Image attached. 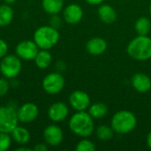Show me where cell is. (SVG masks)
I'll list each match as a JSON object with an SVG mask.
<instances>
[{"instance_id":"obj_18","label":"cell","mask_w":151,"mask_h":151,"mask_svg":"<svg viewBox=\"0 0 151 151\" xmlns=\"http://www.w3.org/2000/svg\"><path fill=\"white\" fill-rule=\"evenodd\" d=\"M35 65L40 69H46L50 66L52 61V56L48 51V50H39L35 58Z\"/></svg>"},{"instance_id":"obj_12","label":"cell","mask_w":151,"mask_h":151,"mask_svg":"<svg viewBox=\"0 0 151 151\" xmlns=\"http://www.w3.org/2000/svg\"><path fill=\"white\" fill-rule=\"evenodd\" d=\"M69 114L68 106L63 102L52 104L48 110V116L53 122H61L65 120Z\"/></svg>"},{"instance_id":"obj_19","label":"cell","mask_w":151,"mask_h":151,"mask_svg":"<svg viewBox=\"0 0 151 151\" xmlns=\"http://www.w3.org/2000/svg\"><path fill=\"white\" fill-rule=\"evenodd\" d=\"M108 106L103 103H95L88 108V113L94 119H100L104 118L108 113Z\"/></svg>"},{"instance_id":"obj_29","label":"cell","mask_w":151,"mask_h":151,"mask_svg":"<svg viewBox=\"0 0 151 151\" xmlns=\"http://www.w3.org/2000/svg\"><path fill=\"white\" fill-rule=\"evenodd\" d=\"M33 150L36 151H46L48 150V148H47V146H46L45 144L39 143V144H37V145H35V146L34 147Z\"/></svg>"},{"instance_id":"obj_16","label":"cell","mask_w":151,"mask_h":151,"mask_svg":"<svg viewBox=\"0 0 151 151\" xmlns=\"http://www.w3.org/2000/svg\"><path fill=\"white\" fill-rule=\"evenodd\" d=\"M99 19L105 24H112L116 21L118 14L116 10L110 4H102L99 6L98 11Z\"/></svg>"},{"instance_id":"obj_3","label":"cell","mask_w":151,"mask_h":151,"mask_svg":"<svg viewBox=\"0 0 151 151\" xmlns=\"http://www.w3.org/2000/svg\"><path fill=\"white\" fill-rule=\"evenodd\" d=\"M137 126L136 116L127 110L116 112L111 119V127L119 134H127L135 129Z\"/></svg>"},{"instance_id":"obj_33","label":"cell","mask_w":151,"mask_h":151,"mask_svg":"<svg viewBox=\"0 0 151 151\" xmlns=\"http://www.w3.org/2000/svg\"><path fill=\"white\" fill-rule=\"evenodd\" d=\"M7 4H13L16 0H4Z\"/></svg>"},{"instance_id":"obj_15","label":"cell","mask_w":151,"mask_h":151,"mask_svg":"<svg viewBox=\"0 0 151 151\" xmlns=\"http://www.w3.org/2000/svg\"><path fill=\"white\" fill-rule=\"evenodd\" d=\"M131 83L133 88L140 93H146L151 89V79L150 76L143 73H137L134 74Z\"/></svg>"},{"instance_id":"obj_20","label":"cell","mask_w":151,"mask_h":151,"mask_svg":"<svg viewBox=\"0 0 151 151\" xmlns=\"http://www.w3.org/2000/svg\"><path fill=\"white\" fill-rule=\"evenodd\" d=\"M43 10L51 15L58 14L61 12L64 6V0H42Z\"/></svg>"},{"instance_id":"obj_24","label":"cell","mask_w":151,"mask_h":151,"mask_svg":"<svg viewBox=\"0 0 151 151\" xmlns=\"http://www.w3.org/2000/svg\"><path fill=\"white\" fill-rule=\"evenodd\" d=\"M96 149V148L94 142L86 138L80 141L75 148L76 151H95Z\"/></svg>"},{"instance_id":"obj_11","label":"cell","mask_w":151,"mask_h":151,"mask_svg":"<svg viewBox=\"0 0 151 151\" xmlns=\"http://www.w3.org/2000/svg\"><path fill=\"white\" fill-rule=\"evenodd\" d=\"M19 121L22 123H31L38 116V107L33 103H26L17 111Z\"/></svg>"},{"instance_id":"obj_26","label":"cell","mask_w":151,"mask_h":151,"mask_svg":"<svg viewBox=\"0 0 151 151\" xmlns=\"http://www.w3.org/2000/svg\"><path fill=\"white\" fill-rule=\"evenodd\" d=\"M9 82L4 78H0V97L6 95L9 90Z\"/></svg>"},{"instance_id":"obj_27","label":"cell","mask_w":151,"mask_h":151,"mask_svg":"<svg viewBox=\"0 0 151 151\" xmlns=\"http://www.w3.org/2000/svg\"><path fill=\"white\" fill-rule=\"evenodd\" d=\"M8 51V45L6 42L0 38V58H3Z\"/></svg>"},{"instance_id":"obj_2","label":"cell","mask_w":151,"mask_h":151,"mask_svg":"<svg viewBox=\"0 0 151 151\" xmlns=\"http://www.w3.org/2000/svg\"><path fill=\"white\" fill-rule=\"evenodd\" d=\"M127 52L130 58L137 61L151 58V38L148 35H138L127 45Z\"/></svg>"},{"instance_id":"obj_5","label":"cell","mask_w":151,"mask_h":151,"mask_svg":"<svg viewBox=\"0 0 151 151\" xmlns=\"http://www.w3.org/2000/svg\"><path fill=\"white\" fill-rule=\"evenodd\" d=\"M19 118L17 111L11 106L0 107V132L11 134L18 126Z\"/></svg>"},{"instance_id":"obj_13","label":"cell","mask_w":151,"mask_h":151,"mask_svg":"<svg viewBox=\"0 0 151 151\" xmlns=\"http://www.w3.org/2000/svg\"><path fill=\"white\" fill-rule=\"evenodd\" d=\"M64 19L70 25L78 24L83 18V10L77 4H71L64 9Z\"/></svg>"},{"instance_id":"obj_21","label":"cell","mask_w":151,"mask_h":151,"mask_svg":"<svg viewBox=\"0 0 151 151\" xmlns=\"http://www.w3.org/2000/svg\"><path fill=\"white\" fill-rule=\"evenodd\" d=\"M134 29L138 35H148L151 30V21L148 17H140L134 23Z\"/></svg>"},{"instance_id":"obj_14","label":"cell","mask_w":151,"mask_h":151,"mask_svg":"<svg viewBox=\"0 0 151 151\" xmlns=\"http://www.w3.org/2000/svg\"><path fill=\"white\" fill-rule=\"evenodd\" d=\"M107 42L102 37H93L86 43V50L88 54L93 56H99L107 50Z\"/></svg>"},{"instance_id":"obj_34","label":"cell","mask_w":151,"mask_h":151,"mask_svg":"<svg viewBox=\"0 0 151 151\" xmlns=\"http://www.w3.org/2000/svg\"><path fill=\"white\" fill-rule=\"evenodd\" d=\"M149 11H150V17H151V3H150V8H149Z\"/></svg>"},{"instance_id":"obj_10","label":"cell","mask_w":151,"mask_h":151,"mask_svg":"<svg viewBox=\"0 0 151 151\" xmlns=\"http://www.w3.org/2000/svg\"><path fill=\"white\" fill-rule=\"evenodd\" d=\"M43 136L46 143L51 147L58 146L64 139L62 129L57 125L48 126L43 132Z\"/></svg>"},{"instance_id":"obj_25","label":"cell","mask_w":151,"mask_h":151,"mask_svg":"<svg viewBox=\"0 0 151 151\" xmlns=\"http://www.w3.org/2000/svg\"><path fill=\"white\" fill-rule=\"evenodd\" d=\"M12 142V136L9 135L7 133H1L0 132V151L7 150Z\"/></svg>"},{"instance_id":"obj_30","label":"cell","mask_w":151,"mask_h":151,"mask_svg":"<svg viewBox=\"0 0 151 151\" xmlns=\"http://www.w3.org/2000/svg\"><path fill=\"white\" fill-rule=\"evenodd\" d=\"M88 4H91V5H98V4H101L104 0H85Z\"/></svg>"},{"instance_id":"obj_17","label":"cell","mask_w":151,"mask_h":151,"mask_svg":"<svg viewBox=\"0 0 151 151\" xmlns=\"http://www.w3.org/2000/svg\"><path fill=\"white\" fill-rule=\"evenodd\" d=\"M12 134V138L19 144H22L25 145L27 142H29L30 141V133L28 132V130L23 127H16L12 132L11 133Z\"/></svg>"},{"instance_id":"obj_32","label":"cell","mask_w":151,"mask_h":151,"mask_svg":"<svg viewBox=\"0 0 151 151\" xmlns=\"http://www.w3.org/2000/svg\"><path fill=\"white\" fill-rule=\"evenodd\" d=\"M33 150L32 149H29V148H19L17 149L16 151H31Z\"/></svg>"},{"instance_id":"obj_9","label":"cell","mask_w":151,"mask_h":151,"mask_svg":"<svg viewBox=\"0 0 151 151\" xmlns=\"http://www.w3.org/2000/svg\"><path fill=\"white\" fill-rule=\"evenodd\" d=\"M34 41H22L16 46V54L20 59L33 60L39 51Z\"/></svg>"},{"instance_id":"obj_23","label":"cell","mask_w":151,"mask_h":151,"mask_svg":"<svg viewBox=\"0 0 151 151\" xmlns=\"http://www.w3.org/2000/svg\"><path fill=\"white\" fill-rule=\"evenodd\" d=\"M114 131L112 129L111 127H108V126H100L96 128V137L100 140V141H110L112 139L113 135H114Z\"/></svg>"},{"instance_id":"obj_28","label":"cell","mask_w":151,"mask_h":151,"mask_svg":"<svg viewBox=\"0 0 151 151\" xmlns=\"http://www.w3.org/2000/svg\"><path fill=\"white\" fill-rule=\"evenodd\" d=\"M50 24H51L50 26H52L53 27H55V28H57V29H58V27H60L61 20H60L59 17L57 16V14H55V15L51 18V19H50Z\"/></svg>"},{"instance_id":"obj_7","label":"cell","mask_w":151,"mask_h":151,"mask_svg":"<svg viewBox=\"0 0 151 151\" xmlns=\"http://www.w3.org/2000/svg\"><path fill=\"white\" fill-rule=\"evenodd\" d=\"M65 87V78L59 73H50L47 74L42 81L44 91L50 95L60 93Z\"/></svg>"},{"instance_id":"obj_22","label":"cell","mask_w":151,"mask_h":151,"mask_svg":"<svg viewBox=\"0 0 151 151\" xmlns=\"http://www.w3.org/2000/svg\"><path fill=\"white\" fill-rule=\"evenodd\" d=\"M13 19V11L7 4L0 5V27L8 26Z\"/></svg>"},{"instance_id":"obj_1","label":"cell","mask_w":151,"mask_h":151,"mask_svg":"<svg viewBox=\"0 0 151 151\" xmlns=\"http://www.w3.org/2000/svg\"><path fill=\"white\" fill-rule=\"evenodd\" d=\"M69 128L76 135L87 138L90 136L95 130L94 119L88 112L77 111L69 120Z\"/></svg>"},{"instance_id":"obj_31","label":"cell","mask_w":151,"mask_h":151,"mask_svg":"<svg viewBox=\"0 0 151 151\" xmlns=\"http://www.w3.org/2000/svg\"><path fill=\"white\" fill-rule=\"evenodd\" d=\"M147 145L151 150V131L149 133V134L147 136Z\"/></svg>"},{"instance_id":"obj_4","label":"cell","mask_w":151,"mask_h":151,"mask_svg":"<svg viewBox=\"0 0 151 151\" xmlns=\"http://www.w3.org/2000/svg\"><path fill=\"white\" fill-rule=\"evenodd\" d=\"M59 40V33L52 26H42L36 29L34 34V42L41 50H50Z\"/></svg>"},{"instance_id":"obj_6","label":"cell","mask_w":151,"mask_h":151,"mask_svg":"<svg viewBox=\"0 0 151 151\" xmlns=\"http://www.w3.org/2000/svg\"><path fill=\"white\" fill-rule=\"evenodd\" d=\"M22 64L20 58L15 55H5L0 63L1 73L7 79L18 76L21 71Z\"/></svg>"},{"instance_id":"obj_8","label":"cell","mask_w":151,"mask_h":151,"mask_svg":"<svg viewBox=\"0 0 151 151\" xmlns=\"http://www.w3.org/2000/svg\"><path fill=\"white\" fill-rule=\"evenodd\" d=\"M69 103L76 111H85L90 106V97L82 90H75L69 96Z\"/></svg>"}]
</instances>
